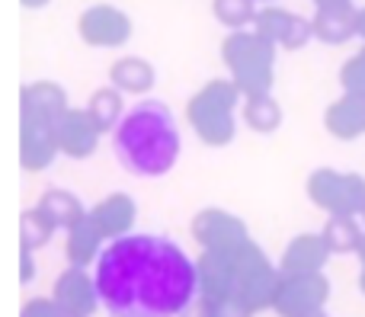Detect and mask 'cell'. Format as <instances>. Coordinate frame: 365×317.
<instances>
[{
	"label": "cell",
	"mask_w": 365,
	"mask_h": 317,
	"mask_svg": "<svg viewBox=\"0 0 365 317\" xmlns=\"http://www.w3.org/2000/svg\"><path fill=\"white\" fill-rule=\"evenodd\" d=\"M93 298L106 317H182L199 298V269L173 237L132 231L96 256Z\"/></svg>",
	"instance_id": "6da1fadb"
},
{
	"label": "cell",
	"mask_w": 365,
	"mask_h": 317,
	"mask_svg": "<svg viewBox=\"0 0 365 317\" xmlns=\"http://www.w3.org/2000/svg\"><path fill=\"white\" fill-rule=\"evenodd\" d=\"M182 138L164 100H141L128 106L113 125V157L125 173L141 180L164 177L177 167Z\"/></svg>",
	"instance_id": "7a4b0ae2"
}]
</instances>
